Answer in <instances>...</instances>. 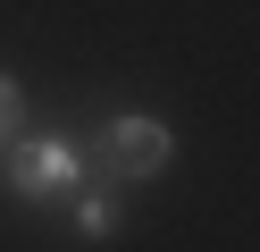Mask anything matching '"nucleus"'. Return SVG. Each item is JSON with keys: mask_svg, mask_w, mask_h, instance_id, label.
Here are the masks:
<instances>
[{"mask_svg": "<svg viewBox=\"0 0 260 252\" xmlns=\"http://www.w3.org/2000/svg\"><path fill=\"white\" fill-rule=\"evenodd\" d=\"M168 151H176L168 118H151V109H118V118L101 126V143H92V168H101V177H159V168H168Z\"/></svg>", "mask_w": 260, "mask_h": 252, "instance_id": "obj_1", "label": "nucleus"}, {"mask_svg": "<svg viewBox=\"0 0 260 252\" xmlns=\"http://www.w3.org/2000/svg\"><path fill=\"white\" fill-rule=\"evenodd\" d=\"M84 151L68 143V134H17L9 143V185H17L25 202H68L76 185H84Z\"/></svg>", "mask_w": 260, "mask_h": 252, "instance_id": "obj_2", "label": "nucleus"}, {"mask_svg": "<svg viewBox=\"0 0 260 252\" xmlns=\"http://www.w3.org/2000/svg\"><path fill=\"white\" fill-rule=\"evenodd\" d=\"M76 227H84V235H109V227H118V202H109V185H76Z\"/></svg>", "mask_w": 260, "mask_h": 252, "instance_id": "obj_3", "label": "nucleus"}, {"mask_svg": "<svg viewBox=\"0 0 260 252\" xmlns=\"http://www.w3.org/2000/svg\"><path fill=\"white\" fill-rule=\"evenodd\" d=\"M17 118H25V93L9 76H0V143H9V134H17Z\"/></svg>", "mask_w": 260, "mask_h": 252, "instance_id": "obj_4", "label": "nucleus"}]
</instances>
